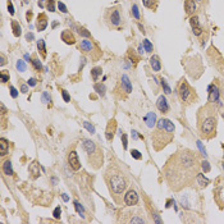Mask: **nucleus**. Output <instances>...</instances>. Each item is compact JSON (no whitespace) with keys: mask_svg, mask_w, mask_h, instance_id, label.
<instances>
[{"mask_svg":"<svg viewBox=\"0 0 224 224\" xmlns=\"http://www.w3.org/2000/svg\"><path fill=\"white\" fill-rule=\"evenodd\" d=\"M74 206H76V209H77V211L80 213V214L83 215V208L80 205V202H78V201H74Z\"/></svg>","mask_w":224,"mask_h":224,"instance_id":"c03bdc74","label":"nucleus"},{"mask_svg":"<svg viewBox=\"0 0 224 224\" xmlns=\"http://www.w3.org/2000/svg\"><path fill=\"white\" fill-rule=\"evenodd\" d=\"M214 200L219 205L220 209H224V177H219L215 181V187H214Z\"/></svg>","mask_w":224,"mask_h":224,"instance_id":"0eeeda50","label":"nucleus"},{"mask_svg":"<svg viewBox=\"0 0 224 224\" xmlns=\"http://www.w3.org/2000/svg\"><path fill=\"white\" fill-rule=\"evenodd\" d=\"M60 214H62V209H60V206H58V208H55V210H54V213H53V215H54V218H57V219H59V218H60Z\"/></svg>","mask_w":224,"mask_h":224,"instance_id":"79ce46f5","label":"nucleus"},{"mask_svg":"<svg viewBox=\"0 0 224 224\" xmlns=\"http://www.w3.org/2000/svg\"><path fill=\"white\" fill-rule=\"evenodd\" d=\"M78 34L81 35V36H83V37H90L91 35H90V32L86 30V28H83V27H81V28H78Z\"/></svg>","mask_w":224,"mask_h":224,"instance_id":"473e14b6","label":"nucleus"},{"mask_svg":"<svg viewBox=\"0 0 224 224\" xmlns=\"http://www.w3.org/2000/svg\"><path fill=\"white\" fill-rule=\"evenodd\" d=\"M95 91L98 92L100 96H104L105 95V91H106V87H105V85L104 83H95V86H94Z\"/></svg>","mask_w":224,"mask_h":224,"instance_id":"cd10ccee","label":"nucleus"},{"mask_svg":"<svg viewBox=\"0 0 224 224\" xmlns=\"http://www.w3.org/2000/svg\"><path fill=\"white\" fill-rule=\"evenodd\" d=\"M155 119H156L155 113H154V112H151V113H149V114H147V117L145 118V122L147 123V126H149V127H153V126L155 124Z\"/></svg>","mask_w":224,"mask_h":224,"instance_id":"bb28decb","label":"nucleus"},{"mask_svg":"<svg viewBox=\"0 0 224 224\" xmlns=\"http://www.w3.org/2000/svg\"><path fill=\"white\" fill-rule=\"evenodd\" d=\"M82 147L83 150L87 154V159H89V164L94 168V169H100L103 163H104V155H103V150L96 145L94 141H91L90 138H82Z\"/></svg>","mask_w":224,"mask_h":224,"instance_id":"39448f33","label":"nucleus"},{"mask_svg":"<svg viewBox=\"0 0 224 224\" xmlns=\"http://www.w3.org/2000/svg\"><path fill=\"white\" fill-rule=\"evenodd\" d=\"M26 39H27V40H34V35H32V34H27Z\"/></svg>","mask_w":224,"mask_h":224,"instance_id":"6e6d98bb","label":"nucleus"},{"mask_svg":"<svg viewBox=\"0 0 224 224\" xmlns=\"http://www.w3.org/2000/svg\"><path fill=\"white\" fill-rule=\"evenodd\" d=\"M27 83H28V86H32V87H34V86H36L37 81H36L35 78H30V80L27 81Z\"/></svg>","mask_w":224,"mask_h":224,"instance_id":"603ef678","label":"nucleus"},{"mask_svg":"<svg viewBox=\"0 0 224 224\" xmlns=\"http://www.w3.org/2000/svg\"><path fill=\"white\" fill-rule=\"evenodd\" d=\"M195 2H199V3H200V2H202V0H195Z\"/></svg>","mask_w":224,"mask_h":224,"instance_id":"052dcab7","label":"nucleus"},{"mask_svg":"<svg viewBox=\"0 0 224 224\" xmlns=\"http://www.w3.org/2000/svg\"><path fill=\"white\" fill-rule=\"evenodd\" d=\"M131 155H132V158H135V159H137V160H141L142 159V155H141V153L138 151V150H133L131 151Z\"/></svg>","mask_w":224,"mask_h":224,"instance_id":"4c0bfd02","label":"nucleus"},{"mask_svg":"<svg viewBox=\"0 0 224 224\" xmlns=\"http://www.w3.org/2000/svg\"><path fill=\"white\" fill-rule=\"evenodd\" d=\"M3 172L7 176H12L13 174V169H12V163H10V160H7V162L3 164Z\"/></svg>","mask_w":224,"mask_h":224,"instance_id":"b1692460","label":"nucleus"},{"mask_svg":"<svg viewBox=\"0 0 224 224\" xmlns=\"http://www.w3.org/2000/svg\"><path fill=\"white\" fill-rule=\"evenodd\" d=\"M83 126H85V128L92 135V133H95V128H94V126L92 124H90L89 122H83Z\"/></svg>","mask_w":224,"mask_h":224,"instance_id":"e433bc0d","label":"nucleus"},{"mask_svg":"<svg viewBox=\"0 0 224 224\" xmlns=\"http://www.w3.org/2000/svg\"><path fill=\"white\" fill-rule=\"evenodd\" d=\"M218 127V105L209 103L197 112V130L204 140H211L217 136Z\"/></svg>","mask_w":224,"mask_h":224,"instance_id":"f03ea898","label":"nucleus"},{"mask_svg":"<svg viewBox=\"0 0 224 224\" xmlns=\"http://www.w3.org/2000/svg\"><path fill=\"white\" fill-rule=\"evenodd\" d=\"M17 69H18L19 72H25V71H26V64H25L23 60H18V62H17Z\"/></svg>","mask_w":224,"mask_h":224,"instance_id":"72a5a7b5","label":"nucleus"},{"mask_svg":"<svg viewBox=\"0 0 224 224\" xmlns=\"http://www.w3.org/2000/svg\"><path fill=\"white\" fill-rule=\"evenodd\" d=\"M101 73H103L101 67H95V68H92V69H91V77H92V80L96 82V81H98V78H99V76H101Z\"/></svg>","mask_w":224,"mask_h":224,"instance_id":"a878e982","label":"nucleus"},{"mask_svg":"<svg viewBox=\"0 0 224 224\" xmlns=\"http://www.w3.org/2000/svg\"><path fill=\"white\" fill-rule=\"evenodd\" d=\"M9 90H10V95H12V98H14V99H16L17 96H18V91H17L13 86H9Z\"/></svg>","mask_w":224,"mask_h":224,"instance_id":"a18cd8bd","label":"nucleus"},{"mask_svg":"<svg viewBox=\"0 0 224 224\" xmlns=\"http://www.w3.org/2000/svg\"><path fill=\"white\" fill-rule=\"evenodd\" d=\"M144 5L149 9H156V0H142Z\"/></svg>","mask_w":224,"mask_h":224,"instance_id":"c85d7f7f","label":"nucleus"},{"mask_svg":"<svg viewBox=\"0 0 224 224\" xmlns=\"http://www.w3.org/2000/svg\"><path fill=\"white\" fill-rule=\"evenodd\" d=\"M58 8H59V10H60L62 13H68V9H67L66 5H64V3L59 2V3H58Z\"/></svg>","mask_w":224,"mask_h":224,"instance_id":"a19ab883","label":"nucleus"},{"mask_svg":"<svg viewBox=\"0 0 224 224\" xmlns=\"http://www.w3.org/2000/svg\"><path fill=\"white\" fill-rule=\"evenodd\" d=\"M209 58L211 60V66L224 76V58L217 51L215 48H211L209 50Z\"/></svg>","mask_w":224,"mask_h":224,"instance_id":"6e6552de","label":"nucleus"},{"mask_svg":"<svg viewBox=\"0 0 224 224\" xmlns=\"http://www.w3.org/2000/svg\"><path fill=\"white\" fill-rule=\"evenodd\" d=\"M174 124L167 118L159 119L154 132L151 133V142L155 151H162L174 138Z\"/></svg>","mask_w":224,"mask_h":224,"instance_id":"20e7f679","label":"nucleus"},{"mask_svg":"<svg viewBox=\"0 0 224 224\" xmlns=\"http://www.w3.org/2000/svg\"><path fill=\"white\" fill-rule=\"evenodd\" d=\"M48 26V17L44 14V13H41L39 17H37V23H36V27L39 31H44Z\"/></svg>","mask_w":224,"mask_h":224,"instance_id":"f3484780","label":"nucleus"},{"mask_svg":"<svg viewBox=\"0 0 224 224\" xmlns=\"http://www.w3.org/2000/svg\"><path fill=\"white\" fill-rule=\"evenodd\" d=\"M185 9L187 16H192L196 10V2L195 0H186L185 2Z\"/></svg>","mask_w":224,"mask_h":224,"instance_id":"a211bd4d","label":"nucleus"},{"mask_svg":"<svg viewBox=\"0 0 224 224\" xmlns=\"http://www.w3.org/2000/svg\"><path fill=\"white\" fill-rule=\"evenodd\" d=\"M46 7H48V9L50 10V12H55V3H54V0H49Z\"/></svg>","mask_w":224,"mask_h":224,"instance_id":"ea45409f","label":"nucleus"},{"mask_svg":"<svg viewBox=\"0 0 224 224\" xmlns=\"http://www.w3.org/2000/svg\"><path fill=\"white\" fill-rule=\"evenodd\" d=\"M37 49L41 53L42 59H45L46 58V48H45V41L44 40H39L37 41Z\"/></svg>","mask_w":224,"mask_h":224,"instance_id":"5701e85b","label":"nucleus"},{"mask_svg":"<svg viewBox=\"0 0 224 224\" xmlns=\"http://www.w3.org/2000/svg\"><path fill=\"white\" fill-rule=\"evenodd\" d=\"M68 164L71 167V169L73 170H80L81 169V163L78 159V154L76 151H71L68 155Z\"/></svg>","mask_w":224,"mask_h":224,"instance_id":"9b49d317","label":"nucleus"},{"mask_svg":"<svg viewBox=\"0 0 224 224\" xmlns=\"http://www.w3.org/2000/svg\"><path fill=\"white\" fill-rule=\"evenodd\" d=\"M178 95L182 103H185L186 105L194 104L197 100V95L195 92V90H192L191 86L186 82V80H181L179 85H178Z\"/></svg>","mask_w":224,"mask_h":224,"instance_id":"423d86ee","label":"nucleus"},{"mask_svg":"<svg viewBox=\"0 0 224 224\" xmlns=\"http://www.w3.org/2000/svg\"><path fill=\"white\" fill-rule=\"evenodd\" d=\"M144 46H145V49H146V51L147 53H153V45H151V42L149 41V40H144Z\"/></svg>","mask_w":224,"mask_h":224,"instance_id":"2f4dec72","label":"nucleus"},{"mask_svg":"<svg viewBox=\"0 0 224 224\" xmlns=\"http://www.w3.org/2000/svg\"><path fill=\"white\" fill-rule=\"evenodd\" d=\"M104 179L115 202L121 204V197L128 186V179L123 173L122 168L117 163H110L104 174Z\"/></svg>","mask_w":224,"mask_h":224,"instance_id":"7ed1b4c3","label":"nucleus"},{"mask_svg":"<svg viewBox=\"0 0 224 224\" xmlns=\"http://www.w3.org/2000/svg\"><path fill=\"white\" fill-rule=\"evenodd\" d=\"M162 85H163V87H164L165 92H167V94H170V89H169V86H168V85H167L165 80H163V78H162Z\"/></svg>","mask_w":224,"mask_h":224,"instance_id":"09e8293b","label":"nucleus"},{"mask_svg":"<svg viewBox=\"0 0 224 224\" xmlns=\"http://www.w3.org/2000/svg\"><path fill=\"white\" fill-rule=\"evenodd\" d=\"M42 101H44V103H50V98H49L48 92H44V94H42Z\"/></svg>","mask_w":224,"mask_h":224,"instance_id":"3c124183","label":"nucleus"},{"mask_svg":"<svg viewBox=\"0 0 224 224\" xmlns=\"http://www.w3.org/2000/svg\"><path fill=\"white\" fill-rule=\"evenodd\" d=\"M196 181H197V183H199V186H200L201 188H205V187L210 183V181H209L206 177H204V174H202V173H197Z\"/></svg>","mask_w":224,"mask_h":224,"instance_id":"4be33fe9","label":"nucleus"},{"mask_svg":"<svg viewBox=\"0 0 224 224\" xmlns=\"http://www.w3.org/2000/svg\"><path fill=\"white\" fill-rule=\"evenodd\" d=\"M78 48H80V50H82L83 53L90 54V53H92V50H94V44H92V41L87 40V39H83V40H81Z\"/></svg>","mask_w":224,"mask_h":224,"instance_id":"ddd939ff","label":"nucleus"},{"mask_svg":"<svg viewBox=\"0 0 224 224\" xmlns=\"http://www.w3.org/2000/svg\"><path fill=\"white\" fill-rule=\"evenodd\" d=\"M60 37H62V40L66 42V44H68V45H73L74 42H76V37H74V35L72 34L69 30L63 31L62 35H60Z\"/></svg>","mask_w":224,"mask_h":224,"instance_id":"2eb2a0df","label":"nucleus"},{"mask_svg":"<svg viewBox=\"0 0 224 224\" xmlns=\"http://www.w3.org/2000/svg\"><path fill=\"white\" fill-rule=\"evenodd\" d=\"M190 23H191V27L192 28H196L200 26V22H199V18L196 16H192L191 19H190Z\"/></svg>","mask_w":224,"mask_h":224,"instance_id":"7c9ffc66","label":"nucleus"},{"mask_svg":"<svg viewBox=\"0 0 224 224\" xmlns=\"http://www.w3.org/2000/svg\"><path fill=\"white\" fill-rule=\"evenodd\" d=\"M8 9H9V13L13 16V14H14V8H13V4H12V2H10V0L8 2Z\"/></svg>","mask_w":224,"mask_h":224,"instance_id":"8fccbe9b","label":"nucleus"},{"mask_svg":"<svg viewBox=\"0 0 224 224\" xmlns=\"http://www.w3.org/2000/svg\"><path fill=\"white\" fill-rule=\"evenodd\" d=\"M150 66L151 68L155 71V72H159L160 69H162V64H160V59L158 55H153L151 59H150Z\"/></svg>","mask_w":224,"mask_h":224,"instance_id":"412c9836","label":"nucleus"},{"mask_svg":"<svg viewBox=\"0 0 224 224\" xmlns=\"http://www.w3.org/2000/svg\"><path fill=\"white\" fill-rule=\"evenodd\" d=\"M62 95H63V99H64V101H66V103L71 101V96L68 95V92H67L66 90H63V91H62Z\"/></svg>","mask_w":224,"mask_h":224,"instance_id":"37998d69","label":"nucleus"},{"mask_svg":"<svg viewBox=\"0 0 224 224\" xmlns=\"http://www.w3.org/2000/svg\"><path fill=\"white\" fill-rule=\"evenodd\" d=\"M21 90H22L23 94H27V91H28V89H27L26 85H22V86H21Z\"/></svg>","mask_w":224,"mask_h":224,"instance_id":"5fc2aeb1","label":"nucleus"},{"mask_svg":"<svg viewBox=\"0 0 224 224\" xmlns=\"http://www.w3.org/2000/svg\"><path fill=\"white\" fill-rule=\"evenodd\" d=\"M31 63H32V66H34V68L36 69V71H41L42 69V64H41V62L37 59V58H34L31 60Z\"/></svg>","mask_w":224,"mask_h":224,"instance_id":"c756f323","label":"nucleus"},{"mask_svg":"<svg viewBox=\"0 0 224 224\" xmlns=\"http://www.w3.org/2000/svg\"><path fill=\"white\" fill-rule=\"evenodd\" d=\"M156 106H158L159 112H162L163 114H165V113H168V112H169V105H168V101H167V99H165V96H163V95L158 99Z\"/></svg>","mask_w":224,"mask_h":224,"instance_id":"4468645a","label":"nucleus"},{"mask_svg":"<svg viewBox=\"0 0 224 224\" xmlns=\"http://www.w3.org/2000/svg\"><path fill=\"white\" fill-rule=\"evenodd\" d=\"M201 168H202V170H204L205 173L210 172V164L206 162V160H204V162H201Z\"/></svg>","mask_w":224,"mask_h":224,"instance_id":"c9c22d12","label":"nucleus"},{"mask_svg":"<svg viewBox=\"0 0 224 224\" xmlns=\"http://www.w3.org/2000/svg\"><path fill=\"white\" fill-rule=\"evenodd\" d=\"M172 204H173V200H168V202H167V208H170V206H172Z\"/></svg>","mask_w":224,"mask_h":224,"instance_id":"4d7b16f0","label":"nucleus"},{"mask_svg":"<svg viewBox=\"0 0 224 224\" xmlns=\"http://www.w3.org/2000/svg\"><path fill=\"white\" fill-rule=\"evenodd\" d=\"M12 28H13V34L16 37H19L21 34H22V28H21L19 23L17 22V21H12Z\"/></svg>","mask_w":224,"mask_h":224,"instance_id":"393cba45","label":"nucleus"},{"mask_svg":"<svg viewBox=\"0 0 224 224\" xmlns=\"http://www.w3.org/2000/svg\"><path fill=\"white\" fill-rule=\"evenodd\" d=\"M28 170H30V174H31L32 179H36V178L40 177V165L37 164V162H32L30 164Z\"/></svg>","mask_w":224,"mask_h":224,"instance_id":"dca6fc26","label":"nucleus"},{"mask_svg":"<svg viewBox=\"0 0 224 224\" xmlns=\"http://www.w3.org/2000/svg\"><path fill=\"white\" fill-rule=\"evenodd\" d=\"M194 30V35H196V36H200L201 34H202V28L199 26V27H196V28H192Z\"/></svg>","mask_w":224,"mask_h":224,"instance_id":"de8ad7c7","label":"nucleus"},{"mask_svg":"<svg viewBox=\"0 0 224 224\" xmlns=\"http://www.w3.org/2000/svg\"><path fill=\"white\" fill-rule=\"evenodd\" d=\"M9 153V141L5 140L4 137L0 138V155L5 156Z\"/></svg>","mask_w":224,"mask_h":224,"instance_id":"aec40b11","label":"nucleus"},{"mask_svg":"<svg viewBox=\"0 0 224 224\" xmlns=\"http://www.w3.org/2000/svg\"><path fill=\"white\" fill-rule=\"evenodd\" d=\"M222 167H223V169H224V162H223V163H222Z\"/></svg>","mask_w":224,"mask_h":224,"instance_id":"bf43d9fd","label":"nucleus"},{"mask_svg":"<svg viewBox=\"0 0 224 224\" xmlns=\"http://www.w3.org/2000/svg\"><path fill=\"white\" fill-rule=\"evenodd\" d=\"M219 90H220V98L223 99V103H224V85H223V86H222Z\"/></svg>","mask_w":224,"mask_h":224,"instance_id":"864d4df0","label":"nucleus"},{"mask_svg":"<svg viewBox=\"0 0 224 224\" xmlns=\"http://www.w3.org/2000/svg\"><path fill=\"white\" fill-rule=\"evenodd\" d=\"M105 18L110 23V26H113V27H119L121 23H122V18H121V13H119L118 7H114V8L108 9Z\"/></svg>","mask_w":224,"mask_h":224,"instance_id":"1a4fd4ad","label":"nucleus"},{"mask_svg":"<svg viewBox=\"0 0 224 224\" xmlns=\"http://www.w3.org/2000/svg\"><path fill=\"white\" fill-rule=\"evenodd\" d=\"M201 167L199 155L190 149H179L167 162L163 173L169 188L178 192L190 187Z\"/></svg>","mask_w":224,"mask_h":224,"instance_id":"f257e3e1","label":"nucleus"},{"mask_svg":"<svg viewBox=\"0 0 224 224\" xmlns=\"http://www.w3.org/2000/svg\"><path fill=\"white\" fill-rule=\"evenodd\" d=\"M121 136H122V141H123V149L126 150V149H127V145H128V142H127V135H126V133H122Z\"/></svg>","mask_w":224,"mask_h":224,"instance_id":"49530a36","label":"nucleus"},{"mask_svg":"<svg viewBox=\"0 0 224 224\" xmlns=\"http://www.w3.org/2000/svg\"><path fill=\"white\" fill-rule=\"evenodd\" d=\"M115 131H117V122H115V119H110L108 126H106V132H105L106 140H108V141H113Z\"/></svg>","mask_w":224,"mask_h":224,"instance_id":"f8f14e48","label":"nucleus"},{"mask_svg":"<svg viewBox=\"0 0 224 224\" xmlns=\"http://www.w3.org/2000/svg\"><path fill=\"white\" fill-rule=\"evenodd\" d=\"M0 78H2L3 83H7L9 81V73H7V71H3L2 73H0Z\"/></svg>","mask_w":224,"mask_h":224,"instance_id":"f704fd0d","label":"nucleus"},{"mask_svg":"<svg viewBox=\"0 0 224 224\" xmlns=\"http://www.w3.org/2000/svg\"><path fill=\"white\" fill-rule=\"evenodd\" d=\"M132 13H133V16H135L136 19H140V12H138V7H137L136 4L132 5Z\"/></svg>","mask_w":224,"mask_h":224,"instance_id":"58836bf2","label":"nucleus"},{"mask_svg":"<svg viewBox=\"0 0 224 224\" xmlns=\"http://www.w3.org/2000/svg\"><path fill=\"white\" fill-rule=\"evenodd\" d=\"M121 83H122V86H123V89L126 90L127 94L132 92V85H131V81H130V78H128V76L123 74V76L121 77Z\"/></svg>","mask_w":224,"mask_h":224,"instance_id":"6ab92c4d","label":"nucleus"},{"mask_svg":"<svg viewBox=\"0 0 224 224\" xmlns=\"http://www.w3.org/2000/svg\"><path fill=\"white\" fill-rule=\"evenodd\" d=\"M124 204L127 206H135L138 204V195L135 190H130L124 195Z\"/></svg>","mask_w":224,"mask_h":224,"instance_id":"9d476101","label":"nucleus"},{"mask_svg":"<svg viewBox=\"0 0 224 224\" xmlns=\"http://www.w3.org/2000/svg\"><path fill=\"white\" fill-rule=\"evenodd\" d=\"M0 64H2V66H4V64H5V58H4V55H2V62H0Z\"/></svg>","mask_w":224,"mask_h":224,"instance_id":"13d9d810","label":"nucleus"}]
</instances>
